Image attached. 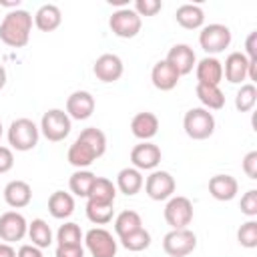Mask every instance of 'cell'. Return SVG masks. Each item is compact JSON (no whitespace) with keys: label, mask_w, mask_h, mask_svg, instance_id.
Masks as SVG:
<instances>
[{"label":"cell","mask_w":257,"mask_h":257,"mask_svg":"<svg viewBox=\"0 0 257 257\" xmlns=\"http://www.w3.org/2000/svg\"><path fill=\"white\" fill-rule=\"evenodd\" d=\"M32 28V16L26 10H12L4 16L0 24V40L12 48H22L28 44Z\"/></svg>","instance_id":"cell-1"},{"label":"cell","mask_w":257,"mask_h":257,"mask_svg":"<svg viewBox=\"0 0 257 257\" xmlns=\"http://www.w3.org/2000/svg\"><path fill=\"white\" fill-rule=\"evenodd\" d=\"M183 126L191 139L203 141V139H209L213 135L215 118L207 108H191V110H187V114L183 118Z\"/></svg>","instance_id":"cell-2"},{"label":"cell","mask_w":257,"mask_h":257,"mask_svg":"<svg viewBox=\"0 0 257 257\" xmlns=\"http://www.w3.org/2000/svg\"><path fill=\"white\" fill-rule=\"evenodd\" d=\"M8 143L16 151H30L38 143V126L30 118H16L8 128Z\"/></svg>","instance_id":"cell-3"},{"label":"cell","mask_w":257,"mask_h":257,"mask_svg":"<svg viewBox=\"0 0 257 257\" xmlns=\"http://www.w3.org/2000/svg\"><path fill=\"white\" fill-rule=\"evenodd\" d=\"M40 128H42V135L48 141L58 143V141L66 139L68 133H70V116L60 108H50L42 114Z\"/></svg>","instance_id":"cell-4"},{"label":"cell","mask_w":257,"mask_h":257,"mask_svg":"<svg viewBox=\"0 0 257 257\" xmlns=\"http://www.w3.org/2000/svg\"><path fill=\"white\" fill-rule=\"evenodd\" d=\"M197 247V237L189 229H173L163 239V249L171 257H185Z\"/></svg>","instance_id":"cell-5"},{"label":"cell","mask_w":257,"mask_h":257,"mask_svg":"<svg viewBox=\"0 0 257 257\" xmlns=\"http://www.w3.org/2000/svg\"><path fill=\"white\" fill-rule=\"evenodd\" d=\"M231 42V30L225 24H209L199 34V44L205 52L217 54L223 52Z\"/></svg>","instance_id":"cell-6"},{"label":"cell","mask_w":257,"mask_h":257,"mask_svg":"<svg viewBox=\"0 0 257 257\" xmlns=\"http://www.w3.org/2000/svg\"><path fill=\"white\" fill-rule=\"evenodd\" d=\"M165 221L173 229H187L193 221V203L187 197H173L165 207Z\"/></svg>","instance_id":"cell-7"},{"label":"cell","mask_w":257,"mask_h":257,"mask_svg":"<svg viewBox=\"0 0 257 257\" xmlns=\"http://www.w3.org/2000/svg\"><path fill=\"white\" fill-rule=\"evenodd\" d=\"M108 24H110V30L116 36H120V38H133L141 30V16L135 10H131V8H120V10H116L110 16Z\"/></svg>","instance_id":"cell-8"},{"label":"cell","mask_w":257,"mask_h":257,"mask_svg":"<svg viewBox=\"0 0 257 257\" xmlns=\"http://www.w3.org/2000/svg\"><path fill=\"white\" fill-rule=\"evenodd\" d=\"M86 247L92 257H114L116 255V241L106 229H90L84 237Z\"/></svg>","instance_id":"cell-9"},{"label":"cell","mask_w":257,"mask_h":257,"mask_svg":"<svg viewBox=\"0 0 257 257\" xmlns=\"http://www.w3.org/2000/svg\"><path fill=\"white\" fill-rule=\"evenodd\" d=\"M145 191L153 201H165L175 193V179L167 171H155L147 177Z\"/></svg>","instance_id":"cell-10"},{"label":"cell","mask_w":257,"mask_h":257,"mask_svg":"<svg viewBox=\"0 0 257 257\" xmlns=\"http://www.w3.org/2000/svg\"><path fill=\"white\" fill-rule=\"evenodd\" d=\"M26 219L16 211H8L0 217V239L6 243L20 241L26 235Z\"/></svg>","instance_id":"cell-11"},{"label":"cell","mask_w":257,"mask_h":257,"mask_svg":"<svg viewBox=\"0 0 257 257\" xmlns=\"http://www.w3.org/2000/svg\"><path fill=\"white\" fill-rule=\"evenodd\" d=\"M94 112V96L86 90H76L66 100V114L76 120H84Z\"/></svg>","instance_id":"cell-12"},{"label":"cell","mask_w":257,"mask_h":257,"mask_svg":"<svg viewBox=\"0 0 257 257\" xmlns=\"http://www.w3.org/2000/svg\"><path fill=\"white\" fill-rule=\"evenodd\" d=\"M94 76L102 82H114L122 76V60L116 54H102L96 58L94 66Z\"/></svg>","instance_id":"cell-13"},{"label":"cell","mask_w":257,"mask_h":257,"mask_svg":"<svg viewBox=\"0 0 257 257\" xmlns=\"http://www.w3.org/2000/svg\"><path fill=\"white\" fill-rule=\"evenodd\" d=\"M131 161L135 165V169H155L161 163V149L153 143H141L131 151Z\"/></svg>","instance_id":"cell-14"},{"label":"cell","mask_w":257,"mask_h":257,"mask_svg":"<svg viewBox=\"0 0 257 257\" xmlns=\"http://www.w3.org/2000/svg\"><path fill=\"white\" fill-rule=\"evenodd\" d=\"M179 74H189L191 70H193V66H195V52H193V48L189 46V44H175L171 50H169V54H167V58H165Z\"/></svg>","instance_id":"cell-15"},{"label":"cell","mask_w":257,"mask_h":257,"mask_svg":"<svg viewBox=\"0 0 257 257\" xmlns=\"http://www.w3.org/2000/svg\"><path fill=\"white\" fill-rule=\"evenodd\" d=\"M181 74L167 62V60H159L155 66H153V72H151V80L153 84L159 88V90H171L177 86Z\"/></svg>","instance_id":"cell-16"},{"label":"cell","mask_w":257,"mask_h":257,"mask_svg":"<svg viewBox=\"0 0 257 257\" xmlns=\"http://www.w3.org/2000/svg\"><path fill=\"white\" fill-rule=\"evenodd\" d=\"M239 191V183L231 175H215L209 181V193L217 201H231Z\"/></svg>","instance_id":"cell-17"},{"label":"cell","mask_w":257,"mask_h":257,"mask_svg":"<svg viewBox=\"0 0 257 257\" xmlns=\"http://www.w3.org/2000/svg\"><path fill=\"white\" fill-rule=\"evenodd\" d=\"M4 199L14 209L26 207L30 203V199H32V189H30V185L26 181H10L4 187Z\"/></svg>","instance_id":"cell-18"},{"label":"cell","mask_w":257,"mask_h":257,"mask_svg":"<svg viewBox=\"0 0 257 257\" xmlns=\"http://www.w3.org/2000/svg\"><path fill=\"white\" fill-rule=\"evenodd\" d=\"M114 197H116V187L112 185V181L104 177H96L86 199L88 203H96V205H112Z\"/></svg>","instance_id":"cell-19"},{"label":"cell","mask_w":257,"mask_h":257,"mask_svg":"<svg viewBox=\"0 0 257 257\" xmlns=\"http://www.w3.org/2000/svg\"><path fill=\"white\" fill-rule=\"evenodd\" d=\"M247 68H249V58L243 52H231L225 60V78L233 84H239L241 80L247 78Z\"/></svg>","instance_id":"cell-20"},{"label":"cell","mask_w":257,"mask_h":257,"mask_svg":"<svg viewBox=\"0 0 257 257\" xmlns=\"http://www.w3.org/2000/svg\"><path fill=\"white\" fill-rule=\"evenodd\" d=\"M221 78H223V64L217 58L207 56L197 64V80L199 82L211 84V86H219Z\"/></svg>","instance_id":"cell-21"},{"label":"cell","mask_w":257,"mask_h":257,"mask_svg":"<svg viewBox=\"0 0 257 257\" xmlns=\"http://www.w3.org/2000/svg\"><path fill=\"white\" fill-rule=\"evenodd\" d=\"M131 131L141 141L153 139L159 131V118L153 112H139V114H135V118L131 122Z\"/></svg>","instance_id":"cell-22"},{"label":"cell","mask_w":257,"mask_h":257,"mask_svg":"<svg viewBox=\"0 0 257 257\" xmlns=\"http://www.w3.org/2000/svg\"><path fill=\"white\" fill-rule=\"evenodd\" d=\"M94 159H98L96 151H94L86 141H82L80 137H78V139L70 145V149H68V163L74 165V167H78V169L92 165Z\"/></svg>","instance_id":"cell-23"},{"label":"cell","mask_w":257,"mask_h":257,"mask_svg":"<svg viewBox=\"0 0 257 257\" xmlns=\"http://www.w3.org/2000/svg\"><path fill=\"white\" fill-rule=\"evenodd\" d=\"M175 18L183 28H189V30H195V28L203 26V22H205V14H203L201 6H197V4L179 6L175 12Z\"/></svg>","instance_id":"cell-24"},{"label":"cell","mask_w":257,"mask_h":257,"mask_svg":"<svg viewBox=\"0 0 257 257\" xmlns=\"http://www.w3.org/2000/svg\"><path fill=\"white\" fill-rule=\"evenodd\" d=\"M48 211L56 219L70 217L72 211H74V199H72V195H68L64 191H54L50 195V199H48Z\"/></svg>","instance_id":"cell-25"},{"label":"cell","mask_w":257,"mask_h":257,"mask_svg":"<svg viewBox=\"0 0 257 257\" xmlns=\"http://www.w3.org/2000/svg\"><path fill=\"white\" fill-rule=\"evenodd\" d=\"M34 22H36V26H38L42 32H50V30H54V28L60 26L62 14H60L58 6H54V4H44V6L38 8V12H36V16H34Z\"/></svg>","instance_id":"cell-26"},{"label":"cell","mask_w":257,"mask_h":257,"mask_svg":"<svg viewBox=\"0 0 257 257\" xmlns=\"http://www.w3.org/2000/svg\"><path fill=\"white\" fill-rule=\"evenodd\" d=\"M197 96H199V100L203 102V106L209 110H219V108H223V104H225V94L221 92V88L219 86H211V84H203V82H197Z\"/></svg>","instance_id":"cell-27"},{"label":"cell","mask_w":257,"mask_h":257,"mask_svg":"<svg viewBox=\"0 0 257 257\" xmlns=\"http://www.w3.org/2000/svg\"><path fill=\"white\" fill-rule=\"evenodd\" d=\"M116 187L120 189V193L124 195H137L143 187V175L139 169L126 167L116 175Z\"/></svg>","instance_id":"cell-28"},{"label":"cell","mask_w":257,"mask_h":257,"mask_svg":"<svg viewBox=\"0 0 257 257\" xmlns=\"http://www.w3.org/2000/svg\"><path fill=\"white\" fill-rule=\"evenodd\" d=\"M143 227V221H141V215L137 211H122L116 219H114V231L118 237H124L137 229Z\"/></svg>","instance_id":"cell-29"},{"label":"cell","mask_w":257,"mask_h":257,"mask_svg":"<svg viewBox=\"0 0 257 257\" xmlns=\"http://www.w3.org/2000/svg\"><path fill=\"white\" fill-rule=\"evenodd\" d=\"M28 235H30L32 245H36L38 249H40V247H48V245L52 243V231H50L48 223L42 221V219H34V221L30 223Z\"/></svg>","instance_id":"cell-30"},{"label":"cell","mask_w":257,"mask_h":257,"mask_svg":"<svg viewBox=\"0 0 257 257\" xmlns=\"http://www.w3.org/2000/svg\"><path fill=\"white\" fill-rule=\"evenodd\" d=\"M94 179H96V177H94V173H90V171H76V173H72V177H70V181H68L70 191H72L74 195H78V197H88V191H90Z\"/></svg>","instance_id":"cell-31"},{"label":"cell","mask_w":257,"mask_h":257,"mask_svg":"<svg viewBox=\"0 0 257 257\" xmlns=\"http://www.w3.org/2000/svg\"><path fill=\"white\" fill-rule=\"evenodd\" d=\"M120 243H122V247L124 249H128V251H143V249H147L149 245H151V235H149V231L147 229H137V231H133V233H128V235H124V237H120Z\"/></svg>","instance_id":"cell-32"},{"label":"cell","mask_w":257,"mask_h":257,"mask_svg":"<svg viewBox=\"0 0 257 257\" xmlns=\"http://www.w3.org/2000/svg\"><path fill=\"white\" fill-rule=\"evenodd\" d=\"M255 102H257V88H255V84H243L239 88L237 96H235L237 110L247 112V110H251L255 106Z\"/></svg>","instance_id":"cell-33"},{"label":"cell","mask_w":257,"mask_h":257,"mask_svg":"<svg viewBox=\"0 0 257 257\" xmlns=\"http://www.w3.org/2000/svg\"><path fill=\"white\" fill-rule=\"evenodd\" d=\"M80 239H82V233L76 223H64L56 233L58 245H80Z\"/></svg>","instance_id":"cell-34"},{"label":"cell","mask_w":257,"mask_h":257,"mask_svg":"<svg viewBox=\"0 0 257 257\" xmlns=\"http://www.w3.org/2000/svg\"><path fill=\"white\" fill-rule=\"evenodd\" d=\"M112 205H96V203H86V217L96 223V225H104L112 219Z\"/></svg>","instance_id":"cell-35"},{"label":"cell","mask_w":257,"mask_h":257,"mask_svg":"<svg viewBox=\"0 0 257 257\" xmlns=\"http://www.w3.org/2000/svg\"><path fill=\"white\" fill-rule=\"evenodd\" d=\"M78 137H80L82 141H86V143L96 151L98 157L104 153V149H106V137H104L102 131H98V128H94V126H88V128H84Z\"/></svg>","instance_id":"cell-36"},{"label":"cell","mask_w":257,"mask_h":257,"mask_svg":"<svg viewBox=\"0 0 257 257\" xmlns=\"http://www.w3.org/2000/svg\"><path fill=\"white\" fill-rule=\"evenodd\" d=\"M237 239H239V243H241L243 247H247V249L257 247V221H247V223H243V225L239 227V231H237Z\"/></svg>","instance_id":"cell-37"},{"label":"cell","mask_w":257,"mask_h":257,"mask_svg":"<svg viewBox=\"0 0 257 257\" xmlns=\"http://www.w3.org/2000/svg\"><path fill=\"white\" fill-rule=\"evenodd\" d=\"M161 0H137L135 2V12L139 16H155L161 10Z\"/></svg>","instance_id":"cell-38"},{"label":"cell","mask_w":257,"mask_h":257,"mask_svg":"<svg viewBox=\"0 0 257 257\" xmlns=\"http://www.w3.org/2000/svg\"><path fill=\"white\" fill-rule=\"evenodd\" d=\"M241 213H245L247 217H255L257 215V191L251 189L241 197Z\"/></svg>","instance_id":"cell-39"},{"label":"cell","mask_w":257,"mask_h":257,"mask_svg":"<svg viewBox=\"0 0 257 257\" xmlns=\"http://www.w3.org/2000/svg\"><path fill=\"white\" fill-rule=\"evenodd\" d=\"M243 171L249 179H257V151H251L243 159Z\"/></svg>","instance_id":"cell-40"},{"label":"cell","mask_w":257,"mask_h":257,"mask_svg":"<svg viewBox=\"0 0 257 257\" xmlns=\"http://www.w3.org/2000/svg\"><path fill=\"white\" fill-rule=\"evenodd\" d=\"M56 257H84V249L80 245H58Z\"/></svg>","instance_id":"cell-41"},{"label":"cell","mask_w":257,"mask_h":257,"mask_svg":"<svg viewBox=\"0 0 257 257\" xmlns=\"http://www.w3.org/2000/svg\"><path fill=\"white\" fill-rule=\"evenodd\" d=\"M14 165V155L8 147H0V173H8Z\"/></svg>","instance_id":"cell-42"},{"label":"cell","mask_w":257,"mask_h":257,"mask_svg":"<svg viewBox=\"0 0 257 257\" xmlns=\"http://www.w3.org/2000/svg\"><path fill=\"white\" fill-rule=\"evenodd\" d=\"M16 257H42L40 249L36 245H22L16 253Z\"/></svg>","instance_id":"cell-43"},{"label":"cell","mask_w":257,"mask_h":257,"mask_svg":"<svg viewBox=\"0 0 257 257\" xmlns=\"http://www.w3.org/2000/svg\"><path fill=\"white\" fill-rule=\"evenodd\" d=\"M255 38H257V32H251V34H249V38H247V54H249V58H257Z\"/></svg>","instance_id":"cell-44"},{"label":"cell","mask_w":257,"mask_h":257,"mask_svg":"<svg viewBox=\"0 0 257 257\" xmlns=\"http://www.w3.org/2000/svg\"><path fill=\"white\" fill-rule=\"evenodd\" d=\"M0 257H16V251L10 243H0Z\"/></svg>","instance_id":"cell-45"},{"label":"cell","mask_w":257,"mask_h":257,"mask_svg":"<svg viewBox=\"0 0 257 257\" xmlns=\"http://www.w3.org/2000/svg\"><path fill=\"white\" fill-rule=\"evenodd\" d=\"M6 84V70H4V66L0 64V88Z\"/></svg>","instance_id":"cell-46"},{"label":"cell","mask_w":257,"mask_h":257,"mask_svg":"<svg viewBox=\"0 0 257 257\" xmlns=\"http://www.w3.org/2000/svg\"><path fill=\"white\" fill-rule=\"evenodd\" d=\"M0 137H2V122H0Z\"/></svg>","instance_id":"cell-47"}]
</instances>
